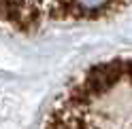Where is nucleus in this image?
Here are the masks:
<instances>
[{"mask_svg": "<svg viewBox=\"0 0 132 129\" xmlns=\"http://www.w3.org/2000/svg\"><path fill=\"white\" fill-rule=\"evenodd\" d=\"M43 129H132V57L87 68L60 95Z\"/></svg>", "mask_w": 132, "mask_h": 129, "instance_id": "obj_1", "label": "nucleus"}, {"mask_svg": "<svg viewBox=\"0 0 132 129\" xmlns=\"http://www.w3.org/2000/svg\"><path fill=\"white\" fill-rule=\"evenodd\" d=\"M130 0H0V26L36 32L51 21H98L121 13Z\"/></svg>", "mask_w": 132, "mask_h": 129, "instance_id": "obj_2", "label": "nucleus"}]
</instances>
